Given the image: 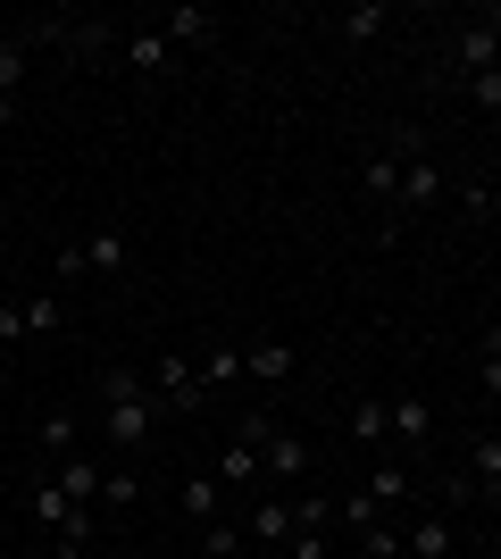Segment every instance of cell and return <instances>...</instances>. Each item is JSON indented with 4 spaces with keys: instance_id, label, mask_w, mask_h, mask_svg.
Masks as SVG:
<instances>
[{
    "instance_id": "1",
    "label": "cell",
    "mask_w": 501,
    "mask_h": 559,
    "mask_svg": "<svg viewBox=\"0 0 501 559\" xmlns=\"http://www.w3.org/2000/svg\"><path fill=\"white\" fill-rule=\"evenodd\" d=\"M100 435H109L118 460L151 451V435H159V401H151L143 368H109V376H100Z\"/></svg>"
},
{
    "instance_id": "2",
    "label": "cell",
    "mask_w": 501,
    "mask_h": 559,
    "mask_svg": "<svg viewBox=\"0 0 501 559\" xmlns=\"http://www.w3.org/2000/svg\"><path fill=\"white\" fill-rule=\"evenodd\" d=\"M235 435L260 451V476H267V485H301V476H310V443H301V435H293L276 409H251Z\"/></svg>"
},
{
    "instance_id": "3",
    "label": "cell",
    "mask_w": 501,
    "mask_h": 559,
    "mask_svg": "<svg viewBox=\"0 0 501 559\" xmlns=\"http://www.w3.org/2000/svg\"><path fill=\"white\" fill-rule=\"evenodd\" d=\"M143 384H151V401H159V418H167V409H184V418H192V409H210V384H201V368H192V359H184V350H167V359H151V368H143Z\"/></svg>"
},
{
    "instance_id": "4",
    "label": "cell",
    "mask_w": 501,
    "mask_h": 559,
    "mask_svg": "<svg viewBox=\"0 0 501 559\" xmlns=\"http://www.w3.org/2000/svg\"><path fill=\"white\" fill-rule=\"evenodd\" d=\"M25 518H34L43 535H59L68 551H84V543H93V510H84V501H68V492L50 485V476H43L34 492H25Z\"/></svg>"
},
{
    "instance_id": "5",
    "label": "cell",
    "mask_w": 501,
    "mask_h": 559,
    "mask_svg": "<svg viewBox=\"0 0 501 559\" xmlns=\"http://www.w3.org/2000/svg\"><path fill=\"white\" fill-rule=\"evenodd\" d=\"M443 68H452L460 84H468V75H485V68H501V17H493V9H485V17H468V25L452 34Z\"/></svg>"
},
{
    "instance_id": "6",
    "label": "cell",
    "mask_w": 501,
    "mask_h": 559,
    "mask_svg": "<svg viewBox=\"0 0 501 559\" xmlns=\"http://www.w3.org/2000/svg\"><path fill=\"white\" fill-rule=\"evenodd\" d=\"M393 201H402L409 217H418V210H434V201H443V167L427 159V142H418V134H409V151H402V192H393Z\"/></svg>"
},
{
    "instance_id": "7",
    "label": "cell",
    "mask_w": 501,
    "mask_h": 559,
    "mask_svg": "<svg viewBox=\"0 0 501 559\" xmlns=\"http://www.w3.org/2000/svg\"><path fill=\"white\" fill-rule=\"evenodd\" d=\"M159 34H167L176 50H210L217 34H226V17H217V9H201V0H176V9L159 17Z\"/></svg>"
},
{
    "instance_id": "8",
    "label": "cell",
    "mask_w": 501,
    "mask_h": 559,
    "mask_svg": "<svg viewBox=\"0 0 501 559\" xmlns=\"http://www.w3.org/2000/svg\"><path fill=\"white\" fill-rule=\"evenodd\" d=\"M75 251H84V276H126V267H134V242H126V226L75 234Z\"/></svg>"
},
{
    "instance_id": "9",
    "label": "cell",
    "mask_w": 501,
    "mask_h": 559,
    "mask_svg": "<svg viewBox=\"0 0 501 559\" xmlns=\"http://www.w3.org/2000/svg\"><path fill=\"white\" fill-rule=\"evenodd\" d=\"M242 535L260 543V551H293V501H285V492H267V501H251V518H242Z\"/></svg>"
},
{
    "instance_id": "10",
    "label": "cell",
    "mask_w": 501,
    "mask_h": 559,
    "mask_svg": "<svg viewBox=\"0 0 501 559\" xmlns=\"http://www.w3.org/2000/svg\"><path fill=\"white\" fill-rule=\"evenodd\" d=\"M402 151H409V126H402V134H384V151L359 167V192H368V201H393V192H402Z\"/></svg>"
},
{
    "instance_id": "11",
    "label": "cell",
    "mask_w": 501,
    "mask_h": 559,
    "mask_svg": "<svg viewBox=\"0 0 501 559\" xmlns=\"http://www.w3.org/2000/svg\"><path fill=\"white\" fill-rule=\"evenodd\" d=\"M384 418H393V443L418 451V443L434 435V401H427V393H393V401H384Z\"/></svg>"
},
{
    "instance_id": "12",
    "label": "cell",
    "mask_w": 501,
    "mask_h": 559,
    "mask_svg": "<svg viewBox=\"0 0 501 559\" xmlns=\"http://www.w3.org/2000/svg\"><path fill=\"white\" fill-rule=\"evenodd\" d=\"M100 476H109V460H93V451H75V460H59V467H50V485L68 492V501H84V510L100 501Z\"/></svg>"
},
{
    "instance_id": "13",
    "label": "cell",
    "mask_w": 501,
    "mask_h": 559,
    "mask_svg": "<svg viewBox=\"0 0 501 559\" xmlns=\"http://www.w3.org/2000/svg\"><path fill=\"white\" fill-rule=\"evenodd\" d=\"M468 476L477 492H501V426H468Z\"/></svg>"
},
{
    "instance_id": "14",
    "label": "cell",
    "mask_w": 501,
    "mask_h": 559,
    "mask_svg": "<svg viewBox=\"0 0 501 559\" xmlns=\"http://www.w3.org/2000/svg\"><path fill=\"white\" fill-rule=\"evenodd\" d=\"M167 59H176V43H167L159 25H134V34H126V68L134 75H167Z\"/></svg>"
},
{
    "instance_id": "15",
    "label": "cell",
    "mask_w": 501,
    "mask_h": 559,
    "mask_svg": "<svg viewBox=\"0 0 501 559\" xmlns=\"http://www.w3.org/2000/svg\"><path fill=\"white\" fill-rule=\"evenodd\" d=\"M293 368H301L293 343H251L242 350V376H260V384H293Z\"/></svg>"
},
{
    "instance_id": "16",
    "label": "cell",
    "mask_w": 501,
    "mask_h": 559,
    "mask_svg": "<svg viewBox=\"0 0 501 559\" xmlns=\"http://www.w3.org/2000/svg\"><path fill=\"white\" fill-rule=\"evenodd\" d=\"M25 68H34V34H0V100L25 93Z\"/></svg>"
},
{
    "instance_id": "17",
    "label": "cell",
    "mask_w": 501,
    "mask_h": 559,
    "mask_svg": "<svg viewBox=\"0 0 501 559\" xmlns=\"http://www.w3.org/2000/svg\"><path fill=\"white\" fill-rule=\"evenodd\" d=\"M359 451H377V443H393V418H384V401L368 393V401H351V426H343Z\"/></svg>"
},
{
    "instance_id": "18",
    "label": "cell",
    "mask_w": 501,
    "mask_h": 559,
    "mask_svg": "<svg viewBox=\"0 0 501 559\" xmlns=\"http://www.w3.org/2000/svg\"><path fill=\"white\" fill-rule=\"evenodd\" d=\"M210 476H217V485H226V492H235V485H260V451H251V443H242V435H235V443L217 451V467H210Z\"/></svg>"
},
{
    "instance_id": "19",
    "label": "cell",
    "mask_w": 501,
    "mask_h": 559,
    "mask_svg": "<svg viewBox=\"0 0 501 559\" xmlns=\"http://www.w3.org/2000/svg\"><path fill=\"white\" fill-rule=\"evenodd\" d=\"M402 551L409 559H452V518H418V526L402 535Z\"/></svg>"
},
{
    "instance_id": "20",
    "label": "cell",
    "mask_w": 501,
    "mask_h": 559,
    "mask_svg": "<svg viewBox=\"0 0 501 559\" xmlns=\"http://www.w3.org/2000/svg\"><path fill=\"white\" fill-rule=\"evenodd\" d=\"M184 518H192V526L226 518V485H217V476H184Z\"/></svg>"
},
{
    "instance_id": "21",
    "label": "cell",
    "mask_w": 501,
    "mask_h": 559,
    "mask_svg": "<svg viewBox=\"0 0 501 559\" xmlns=\"http://www.w3.org/2000/svg\"><path fill=\"white\" fill-rule=\"evenodd\" d=\"M377 34H384V9H377V0H351V9L334 17V43H377Z\"/></svg>"
},
{
    "instance_id": "22",
    "label": "cell",
    "mask_w": 501,
    "mask_h": 559,
    "mask_svg": "<svg viewBox=\"0 0 501 559\" xmlns=\"http://www.w3.org/2000/svg\"><path fill=\"white\" fill-rule=\"evenodd\" d=\"M192 368H201V384H210V393H226V384L242 376V350H235V343H210L201 359H192Z\"/></svg>"
},
{
    "instance_id": "23",
    "label": "cell",
    "mask_w": 501,
    "mask_h": 559,
    "mask_svg": "<svg viewBox=\"0 0 501 559\" xmlns=\"http://www.w3.org/2000/svg\"><path fill=\"white\" fill-rule=\"evenodd\" d=\"M75 435H84V426H75V418H68V409H50V418H43V426H34V443H43V451H50V467H59V460H75Z\"/></svg>"
},
{
    "instance_id": "24",
    "label": "cell",
    "mask_w": 501,
    "mask_h": 559,
    "mask_svg": "<svg viewBox=\"0 0 501 559\" xmlns=\"http://www.w3.org/2000/svg\"><path fill=\"white\" fill-rule=\"evenodd\" d=\"M100 501H109V510H134V501H143V476H134V460H109V476H100Z\"/></svg>"
},
{
    "instance_id": "25",
    "label": "cell",
    "mask_w": 501,
    "mask_h": 559,
    "mask_svg": "<svg viewBox=\"0 0 501 559\" xmlns=\"http://www.w3.org/2000/svg\"><path fill=\"white\" fill-rule=\"evenodd\" d=\"M334 518H343L351 535H368V526H377V518H384V501H377V492H368V485H359V492H343V501H334Z\"/></svg>"
},
{
    "instance_id": "26",
    "label": "cell",
    "mask_w": 501,
    "mask_h": 559,
    "mask_svg": "<svg viewBox=\"0 0 501 559\" xmlns=\"http://www.w3.org/2000/svg\"><path fill=\"white\" fill-rule=\"evenodd\" d=\"M201 559H242V526L235 518H210V526H201Z\"/></svg>"
},
{
    "instance_id": "27",
    "label": "cell",
    "mask_w": 501,
    "mask_h": 559,
    "mask_svg": "<svg viewBox=\"0 0 501 559\" xmlns=\"http://www.w3.org/2000/svg\"><path fill=\"white\" fill-rule=\"evenodd\" d=\"M68 326V301H59V293H34V301H25V334H59Z\"/></svg>"
},
{
    "instance_id": "28",
    "label": "cell",
    "mask_w": 501,
    "mask_h": 559,
    "mask_svg": "<svg viewBox=\"0 0 501 559\" xmlns=\"http://www.w3.org/2000/svg\"><path fill=\"white\" fill-rule=\"evenodd\" d=\"M293 526H301V535H326L334 526V492H301V501H293Z\"/></svg>"
},
{
    "instance_id": "29",
    "label": "cell",
    "mask_w": 501,
    "mask_h": 559,
    "mask_svg": "<svg viewBox=\"0 0 501 559\" xmlns=\"http://www.w3.org/2000/svg\"><path fill=\"white\" fill-rule=\"evenodd\" d=\"M477 384H485V401L501 409V334H485V343H477Z\"/></svg>"
},
{
    "instance_id": "30",
    "label": "cell",
    "mask_w": 501,
    "mask_h": 559,
    "mask_svg": "<svg viewBox=\"0 0 501 559\" xmlns=\"http://www.w3.org/2000/svg\"><path fill=\"white\" fill-rule=\"evenodd\" d=\"M359 559H409L402 551V526H384V518H377V526L359 535Z\"/></svg>"
},
{
    "instance_id": "31",
    "label": "cell",
    "mask_w": 501,
    "mask_h": 559,
    "mask_svg": "<svg viewBox=\"0 0 501 559\" xmlns=\"http://www.w3.org/2000/svg\"><path fill=\"white\" fill-rule=\"evenodd\" d=\"M368 492H377L384 510H393V501H402V492H409V467H402V460H384L377 476H368Z\"/></svg>"
},
{
    "instance_id": "32",
    "label": "cell",
    "mask_w": 501,
    "mask_h": 559,
    "mask_svg": "<svg viewBox=\"0 0 501 559\" xmlns=\"http://www.w3.org/2000/svg\"><path fill=\"white\" fill-rule=\"evenodd\" d=\"M468 100H477L485 117H501V68H485V75H468Z\"/></svg>"
},
{
    "instance_id": "33",
    "label": "cell",
    "mask_w": 501,
    "mask_h": 559,
    "mask_svg": "<svg viewBox=\"0 0 501 559\" xmlns=\"http://www.w3.org/2000/svg\"><path fill=\"white\" fill-rule=\"evenodd\" d=\"M50 267H59V284H84V251H75V242H59V259H50Z\"/></svg>"
},
{
    "instance_id": "34",
    "label": "cell",
    "mask_w": 501,
    "mask_h": 559,
    "mask_svg": "<svg viewBox=\"0 0 501 559\" xmlns=\"http://www.w3.org/2000/svg\"><path fill=\"white\" fill-rule=\"evenodd\" d=\"M0 343H25V301H0Z\"/></svg>"
},
{
    "instance_id": "35",
    "label": "cell",
    "mask_w": 501,
    "mask_h": 559,
    "mask_svg": "<svg viewBox=\"0 0 501 559\" xmlns=\"http://www.w3.org/2000/svg\"><path fill=\"white\" fill-rule=\"evenodd\" d=\"M285 559H326V535H301V526H293V551Z\"/></svg>"
},
{
    "instance_id": "36",
    "label": "cell",
    "mask_w": 501,
    "mask_h": 559,
    "mask_svg": "<svg viewBox=\"0 0 501 559\" xmlns=\"http://www.w3.org/2000/svg\"><path fill=\"white\" fill-rule=\"evenodd\" d=\"M0 134H17V100H0Z\"/></svg>"
},
{
    "instance_id": "37",
    "label": "cell",
    "mask_w": 501,
    "mask_h": 559,
    "mask_svg": "<svg viewBox=\"0 0 501 559\" xmlns=\"http://www.w3.org/2000/svg\"><path fill=\"white\" fill-rule=\"evenodd\" d=\"M0 559H34V551H0Z\"/></svg>"
},
{
    "instance_id": "38",
    "label": "cell",
    "mask_w": 501,
    "mask_h": 559,
    "mask_svg": "<svg viewBox=\"0 0 501 559\" xmlns=\"http://www.w3.org/2000/svg\"><path fill=\"white\" fill-rule=\"evenodd\" d=\"M468 559H501V551H468Z\"/></svg>"
}]
</instances>
